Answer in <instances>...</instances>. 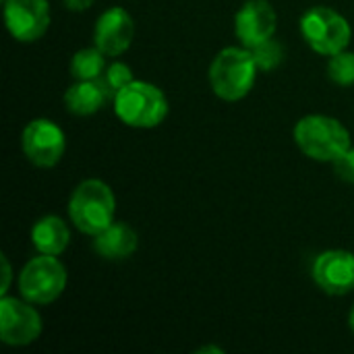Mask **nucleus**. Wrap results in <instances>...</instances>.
<instances>
[{"instance_id":"nucleus-10","label":"nucleus","mask_w":354,"mask_h":354,"mask_svg":"<svg viewBox=\"0 0 354 354\" xmlns=\"http://www.w3.org/2000/svg\"><path fill=\"white\" fill-rule=\"evenodd\" d=\"M311 278L330 297L351 295L354 292V253L346 249L319 253L313 261Z\"/></svg>"},{"instance_id":"nucleus-3","label":"nucleus","mask_w":354,"mask_h":354,"mask_svg":"<svg viewBox=\"0 0 354 354\" xmlns=\"http://www.w3.org/2000/svg\"><path fill=\"white\" fill-rule=\"evenodd\" d=\"M297 147L315 162H334L351 147L348 129L334 116H303L292 131Z\"/></svg>"},{"instance_id":"nucleus-5","label":"nucleus","mask_w":354,"mask_h":354,"mask_svg":"<svg viewBox=\"0 0 354 354\" xmlns=\"http://www.w3.org/2000/svg\"><path fill=\"white\" fill-rule=\"evenodd\" d=\"M301 33L311 50L322 56H332L348 48L353 27L344 15L330 6H311L301 17Z\"/></svg>"},{"instance_id":"nucleus-23","label":"nucleus","mask_w":354,"mask_h":354,"mask_svg":"<svg viewBox=\"0 0 354 354\" xmlns=\"http://www.w3.org/2000/svg\"><path fill=\"white\" fill-rule=\"evenodd\" d=\"M348 326H351V330L354 332V307L353 311H351V315H348Z\"/></svg>"},{"instance_id":"nucleus-21","label":"nucleus","mask_w":354,"mask_h":354,"mask_svg":"<svg viewBox=\"0 0 354 354\" xmlns=\"http://www.w3.org/2000/svg\"><path fill=\"white\" fill-rule=\"evenodd\" d=\"M2 276H4V282H2V288H0V297H4L8 292V286H10V263H8V257L2 255Z\"/></svg>"},{"instance_id":"nucleus-1","label":"nucleus","mask_w":354,"mask_h":354,"mask_svg":"<svg viewBox=\"0 0 354 354\" xmlns=\"http://www.w3.org/2000/svg\"><path fill=\"white\" fill-rule=\"evenodd\" d=\"M257 64L249 48L228 46L216 54L207 77L212 91L224 102H239L247 97L257 79Z\"/></svg>"},{"instance_id":"nucleus-22","label":"nucleus","mask_w":354,"mask_h":354,"mask_svg":"<svg viewBox=\"0 0 354 354\" xmlns=\"http://www.w3.org/2000/svg\"><path fill=\"white\" fill-rule=\"evenodd\" d=\"M62 2H64V6H66L68 10L81 12V10H87L95 0H62Z\"/></svg>"},{"instance_id":"nucleus-20","label":"nucleus","mask_w":354,"mask_h":354,"mask_svg":"<svg viewBox=\"0 0 354 354\" xmlns=\"http://www.w3.org/2000/svg\"><path fill=\"white\" fill-rule=\"evenodd\" d=\"M334 164V170H336V176L342 178L344 183H351L354 185V147L351 145L338 160L332 162Z\"/></svg>"},{"instance_id":"nucleus-16","label":"nucleus","mask_w":354,"mask_h":354,"mask_svg":"<svg viewBox=\"0 0 354 354\" xmlns=\"http://www.w3.org/2000/svg\"><path fill=\"white\" fill-rule=\"evenodd\" d=\"M106 71V54L97 48H81L71 60V75L75 81H93L100 79Z\"/></svg>"},{"instance_id":"nucleus-8","label":"nucleus","mask_w":354,"mask_h":354,"mask_svg":"<svg viewBox=\"0 0 354 354\" xmlns=\"http://www.w3.org/2000/svg\"><path fill=\"white\" fill-rule=\"evenodd\" d=\"M41 317L33 303L17 297H0V340L6 346H27L41 336Z\"/></svg>"},{"instance_id":"nucleus-7","label":"nucleus","mask_w":354,"mask_h":354,"mask_svg":"<svg viewBox=\"0 0 354 354\" xmlns=\"http://www.w3.org/2000/svg\"><path fill=\"white\" fill-rule=\"evenodd\" d=\"M25 158L37 168H54L66 151L64 131L50 118H33L21 135Z\"/></svg>"},{"instance_id":"nucleus-12","label":"nucleus","mask_w":354,"mask_h":354,"mask_svg":"<svg viewBox=\"0 0 354 354\" xmlns=\"http://www.w3.org/2000/svg\"><path fill=\"white\" fill-rule=\"evenodd\" d=\"M278 15L270 0H247L234 17V33L245 48H253L276 35Z\"/></svg>"},{"instance_id":"nucleus-19","label":"nucleus","mask_w":354,"mask_h":354,"mask_svg":"<svg viewBox=\"0 0 354 354\" xmlns=\"http://www.w3.org/2000/svg\"><path fill=\"white\" fill-rule=\"evenodd\" d=\"M133 79H135V77H133L131 66L116 60V62H112V64L106 66L104 75L100 77V83L104 85V89H106V93L110 95V100H114V95H116L122 87H127Z\"/></svg>"},{"instance_id":"nucleus-11","label":"nucleus","mask_w":354,"mask_h":354,"mask_svg":"<svg viewBox=\"0 0 354 354\" xmlns=\"http://www.w3.org/2000/svg\"><path fill=\"white\" fill-rule=\"evenodd\" d=\"M135 37V21L131 12L122 6L106 8L93 27V46H97L106 56L124 54Z\"/></svg>"},{"instance_id":"nucleus-18","label":"nucleus","mask_w":354,"mask_h":354,"mask_svg":"<svg viewBox=\"0 0 354 354\" xmlns=\"http://www.w3.org/2000/svg\"><path fill=\"white\" fill-rule=\"evenodd\" d=\"M328 77L340 87L354 85V52L346 48L338 54H332L328 60Z\"/></svg>"},{"instance_id":"nucleus-6","label":"nucleus","mask_w":354,"mask_h":354,"mask_svg":"<svg viewBox=\"0 0 354 354\" xmlns=\"http://www.w3.org/2000/svg\"><path fill=\"white\" fill-rule=\"evenodd\" d=\"M68 274L58 255H37L29 259L19 274V292L33 305L54 303L66 288Z\"/></svg>"},{"instance_id":"nucleus-4","label":"nucleus","mask_w":354,"mask_h":354,"mask_svg":"<svg viewBox=\"0 0 354 354\" xmlns=\"http://www.w3.org/2000/svg\"><path fill=\"white\" fill-rule=\"evenodd\" d=\"M112 104L118 120L133 129H153L166 120L170 110L164 91L158 85L139 79H133L122 87Z\"/></svg>"},{"instance_id":"nucleus-15","label":"nucleus","mask_w":354,"mask_h":354,"mask_svg":"<svg viewBox=\"0 0 354 354\" xmlns=\"http://www.w3.org/2000/svg\"><path fill=\"white\" fill-rule=\"evenodd\" d=\"M110 100L100 79L93 81H77L64 93V108L75 116H91L104 108Z\"/></svg>"},{"instance_id":"nucleus-13","label":"nucleus","mask_w":354,"mask_h":354,"mask_svg":"<svg viewBox=\"0 0 354 354\" xmlns=\"http://www.w3.org/2000/svg\"><path fill=\"white\" fill-rule=\"evenodd\" d=\"M139 247L137 232L124 222H112L100 234L93 236V251L108 261L129 259Z\"/></svg>"},{"instance_id":"nucleus-2","label":"nucleus","mask_w":354,"mask_h":354,"mask_svg":"<svg viewBox=\"0 0 354 354\" xmlns=\"http://www.w3.org/2000/svg\"><path fill=\"white\" fill-rule=\"evenodd\" d=\"M116 197L110 185L100 178H87L75 187L68 199V218L83 234L95 236L114 222Z\"/></svg>"},{"instance_id":"nucleus-17","label":"nucleus","mask_w":354,"mask_h":354,"mask_svg":"<svg viewBox=\"0 0 354 354\" xmlns=\"http://www.w3.org/2000/svg\"><path fill=\"white\" fill-rule=\"evenodd\" d=\"M249 50H251V54L255 58L257 68L263 71V73L276 71L282 64V60H284V46L276 37H270V39L257 44V46H253Z\"/></svg>"},{"instance_id":"nucleus-14","label":"nucleus","mask_w":354,"mask_h":354,"mask_svg":"<svg viewBox=\"0 0 354 354\" xmlns=\"http://www.w3.org/2000/svg\"><path fill=\"white\" fill-rule=\"evenodd\" d=\"M31 243L41 255H60L71 243V232L60 216H44L31 228Z\"/></svg>"},{"instance_id":"nucleus-9","label":"nucleus","mask_w":354,"mask_h":354,"mask_svg":"<svg viewBox=\"0 0 354 354\" xmlns=\"http://www.w3.org/2000/svg\"><path fill=\"white\" fill-rule=\"evenodd\" d=\"M8 33L21 44L41 39L50 27L48 0H2Z\"/></svg>"}]
</instances>
